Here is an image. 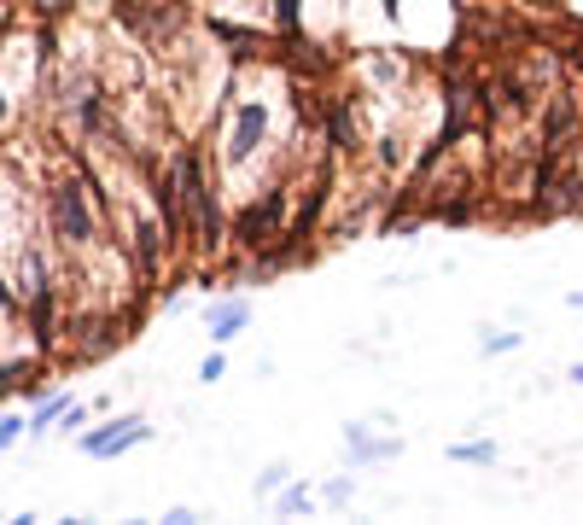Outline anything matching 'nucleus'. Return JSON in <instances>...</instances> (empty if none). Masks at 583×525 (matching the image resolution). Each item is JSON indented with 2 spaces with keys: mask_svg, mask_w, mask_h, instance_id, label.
Returning <instances> with one entry per match:
<instances>
[{
  "mask_svg": "<svg viewBox=\"0 0 583 525\" xmlns=\"http://www.w3.org/2000/svg\"><path fill=\"white\" fill-rule=\"evenodd\" d=\"M176 205H181V239H193L204 251H222L227 246V216H222V188L211 175V152L204 147H176Z\"/></svg>",
  "mask_w": 583,
  "mask_h": 525,
  "instance_id": "f257e3e1",
  "label": "nucleus"
},
{
  "mask_svg": "<svg viewBox=\"0 0 583 525\" xmlns=\"http://www.w3.org/2000/svg\"><path fill=\"white\" fill-rule=\"evenodd\" d=\"M268 140H275V99L245 88V76H234L222 94V135H216V164L227 175L252 170L257 158L268 152Z\"/></svg>",
  "mask_w": 583,
  "mask_h": 525,
  "instance_id": "f03ea898",
  "label": "nucleus"
},
{
  "mask_svg": "<svg viewBox=\"0 0 583 525\" xmlns=\"http://www.w3.org/2000/svg\"><path fill=\"white\" fill-rule=\"evenodd\" d=\"M47 216H53V234L65 246H88L94 239V193L82 181H59L47 193Z\"/></svg>",
  "mask_w": 583,
  "mask_h": 525,
  "instance_id": "7ed1b4c3",
  "label": "nucleus"
},
{
  "mask_svg": "<svg viewBox=\"0 0 583 525\" xmlns=\"http://www.w3.org/2000/svg\"><path fill=\"white\" fill-rule=\"evenodd\" d=\"M152 438V427H146V415H117L106 420V427H94V432H82V456H99V461H117V456H129L140 450V443Z\"/></svg>",
  "mask_w": 583,
  "mask_h": 525,
  "instance_id": "20e7f679",
  "label": "nucleus"
},
{
  "mask_svg": "<svg viewBox=\"0 0 583 525\" xmlns=\"http://www.w3.org/2000/svg\"><path fill=\"white\" fill-rule=\"evenodd\" d=\"M398 456H403V438L368 432V420H350V427H344V468L350 473L373 468V461H398Z\"/></svg>",
  "mask_w": 583,
  "mask_h": 525,
  "instance_id": "39448f33",
  "label": "nucleus"
},
{
  "mask_svg": "<svg viewBox=\"0 0 583 525\" xmlns=\"http://www.w3.org/2000/svg\"><path fill=\"white\" fill-rule=\"evenodd\" d=\"M204 328H211V345H234V339L252 328V298H222V304H211Z\"/></svg>",
  "mask_w": 583,
  "mask_h": 525,
  "instance_id": "423d86ee",
  "label": "nucleus"
},
{
  "mask_svg": "<svg viewBox=\"0 0 583 525\" xmlns=\"http://www.w3.org/2000/svg\"><path fill=\"white\" fill-rule=\"evenodd\" d=\"M268 502H275V514H280V519H309V514L321 508L316 484H304V479H286V484H280V491L268 496Z\"/></svg>",
  "mask_w": 583,
  "mask_h": 525,
  "instance_id": "0eeeda50",
  "label": "nucleus"
},
{
  "mask_svg": "<svg viewBox=\"0 0 583 525\" xmlns=\"http://www.w3.org/2000/svg\"><path fill=\"white\" fill-rule=\"evenodd\" d=\"M449 461L455 468H496L502 456H496L490 438H462V443H449Z\"/></svg>",
  "mask_w": 583,
  "mask_h": 525,
  "instance_id": "6e6552de",
  "label": "nucleus"
},
{
  "mask_svg": "<svg viewBox=\"0 0 583 525\" xmlns=\"http://www.w3.org/2000/svg\"><path fill=\"white\" fill-rule=\"evenodd\" d=\"M71 403H76L71 392H53V397H41V409L30 415V432H35V438H47V432H53V420H65V409H71Z\"/></svg>",
  "mask_w": 583,
  "mask_h": 525,
  "instance_id": "1a4fd4ad",
  "label": "nucleus"
},
{
  "mask_svg": "<svg viewBox=\"0 0 583 525\" xmlns=\"http://www.w3.org/2000/svg\"><path fill=\"white\" fill-rule=\"evenodd\" d=\"M35 362H7V368H0V397H12V392H30L35 386Z\"/></svg>",
  "mask_w": 583,
  "mask_h": 525,
  "instance_id": "9d476101",
  "label": "nucleus"
},
{
  "mask_svg": "<svg viewBox=\"0 0 583 525\" xmlns=\"http://www.w3.org/2000/svg\"><path fill=\"white\" fill-rule=\"evenodd\" d=\"M316 496L327 502V508H344V502L357 496V479H350V468H344L339 479H321V484H316Z\"/></svg>",
  "mask_w": 583,
  "mask_h": 525,
  "instance_id": "9b49d317",
  "label": "nucleus"
},
{
  "mask_svg": "<svg viewBox=\"0 0 583 525\" xmlns=\"http://www.w3.org/2000/svg\"><path fill=\"white\" fill-rule=\"evenodd\" d=\"M519 345H526V333H485V339H478V356H513Z\"/></svg>",
  "mask_w": 583,
  "mask_h": 525,
  "instance_id": "f8f14e48",
  "label": "nucleus"
},
{
  "mask_svg": "<svg viewBox=\"0 0 583 525\" xmlns=\"http://www.w3.org/2000/svg\"><path fill=\"white\" fill-rule=\"evenodd\" d=\"M286 479H292V468H286V461H275V468H263V479H257V496H275Z\"/></svg>",
  "mask_w": 583,
  "mask_h": 525,
  "instance_id": "ddd939ff",
  "label": "nucleus"
},
{
  "mask_svg": "<svg viewBox=\"0 0 583 525\" xmlns=\"http://www.w3.org/2000/svg\"><path fill=\"white\" fill-rule=\"evenodd\" d=\"M222 374H227V356H222V345H216L211 356H204V362H199V379H204V386H216V379H222Z\"/></svg>",
  "mask_w": 583,
  "mask_h": 525,
  "instance_id": "4468645a",
  "label": "nucleus"
},
{
  "mask_svg": "<svg viewBox=\"0 0 583 525\" xmlns=\"http://www.w3.org/2000/svg\"><path fill=\"white\" fill-rule=\"evenodd\" d=\"M24 432H30V420H24V415H7V420H0V450H12Z\"/></svg>",
  "mask_w": 583,
  "mask_h": 525,
  "instance_id": "2eb2a0df",
  "label": "nucleus"
},
{
  "mask_svg": "<svg viewBox=\"0 0 583 525\" xmlns=\"http://www.w3.org/2000/svg\"><path fill=\"white\" fill-rule=\"evenodd\" d=\"M566 379H572V386L583 392V362H572V374H566Z\"/></svg>",
  "mask_w": 583,
  "mask_h": 525,
  "instance_id": "dca6fc26",
  "label": "nucleus"
},
{
  "mask_svg": "<svg viewBox=\"0 0 583 525\" xmlns=\"http://www.w3.org/2000/svg\"><path fill=\"white\" fill-rule=\"evenodd\" d=\"M572 310H583V292H572Z\"/></svg>",
  "mask_w": 583,
  "mask_h": 525,
  "instance_id": "f3484780",
  "label": "nucleus"
},
{
  "mask_svg": "<svg viewBox=\"0 0 583 525\" xmlns=\"http://www.w3.org/2000/svg\"><path fill=\"white\" fill-rule=\"evenodd\" d=\"M0 456H7V450H0Z\"/></svg>",
  "mask_w": 583,
  "mask_h": 525,
  "instance_id": "a211bd4d",
  "label": "nucleus"
}]
</instances>
